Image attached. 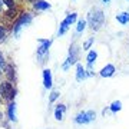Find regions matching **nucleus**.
<instances>
[{
    "instance_id": "obj_27",
    "label": "nucleus",
    "mask_w": 129,
    "mask_h": 129,
    "mask_svg": "<svg viewBox=\"0 0 129 129\" xmlns=\"http://www.w3.org/2000/svg\"><path fill=\"white\" fill-rule=\"evenodd\" d=\"M102 3H103V5H109V3H111V0H102Z\"/></svg>"
},
{
    "instance_id": "obj_14",
    "label": "nucleus",
    "mask_w": 129,
    "mask_h": 129,
    "mask_svg": "<svg viewBox=\"0 0 129 129\" xmlns=\"http://www.w3.org/2000/svg\"><path fill=\"white\" fill-rule=\"evenodd\" d=\"M52 6L50 3H47V2H45V0H39V2H36L35 5H33V9L37 10V12H43V10H49Z\"/></svg>"
},
{
    "instance_id": "obj_12",
    "label": "nucleus",
    "mask_w": 129,
    "mask_h": 129,
    "mask_svg": "<svg viewBox=\"0 0 129 129\" xmlns=\"http://www.w3.org/2000/svg\"><path fill=\"white\" fill-rule=\"evenodd\" d=\"M98 59V52L96 50H89L88 56H86V62H88V70H92L93 64Z\"/></svg>"
},
{
    "instance_id": "obj_28",
    "label": "nucleus",
    "mask_w": 129,
    "mask_h": 129,
    "mask_svg": "<svg viewBox=\"0 0 129 129\" xmlns=\"http://www.w3.org/2000/svg\"><path fill=\"white\" fill-rule=\"evenodd\" d=\"M3 75H5V73H3V69H0V79L3 78Z\"/></svg>"
},
{
    "instance_id": "obj_10",
    "label": "nucleus",
    "mask_w": 129,
    "mask_h": 129,
    "mask_svg": "<svg viewBox=\"0 0 129 129\" xmlns=\"http://www.w3.org/2000/svg\"><path fill=\"white\" fill-rule=\"evenodd\" d=\"M43 86L46 89H52V86H53V79H52L50 69H43Z\"/></svg>"
},
{
    "instance_id": "obj_24",
    "label": "nucleus",
    "mask_w": 129,
    "mask_h": 129,
    "mask_svg": "<svg viewBox=\"0 0 129 129\" xmlns=\"http://www.w3.org/2000/svg\"><path fill=\"white\" fill-rule=\"evenodd\" d=\"M6 64H7V62H6V57H5V55H3V52L0 50V69H5Z\"/></svg>"
},
{
    "instance_id": "obj_23",
    "label": "nucleus",
    "mask_w": 129,
    "mask_h": 129,
    "mask_svg": "<svg viewBox=\"0 0 129 129\" xmlns=\"http://www.w3.org/2000/svg\"><path fill=\"white\" fill-rule=\"evenodd\" d=\"M59 96H60V93L57 92V90H52L50 96H49V103H53V102H56Z\"/></svg>"
},
{
    "instance_id": "obj_21",
    "label": "nucleus",
    "mask_w": 129,
    "mask_h": 129,
    "mask_svg": "<svg viewBox=\"0 0 129 129\" xmlns=\"http://www.w3.org/2000/svg\"><path fill=\"white\" fill-rule=\"evenodd\" d=\"M3 2H5V6L7 9H19L17 0H3Z\"/></svg>"
},
{
    "instance_id": "obj_11",
    "label": "nucleus",
    "mask_w": 129,
    "mask_h": 129,
    "mask_svg": "<svg viewBox=\"0 0 129 129\" xmlns=\"http://www.w3.org/2000/svg\"><path fill=\"white\" fill-rule=\"evenodd\" d=\"M88 78V70L83 68V64L76 63V80L78 82H82Z\"/></svg>"
},
{
    "instance_id": "obj_9",
    "label": "nucleus",
    "mask_w": 129,
    "mask_h": 129,
    "mask_svg": "<svg viewBox=\"0 0 129 129\" xmlns=\"http://www.w3.org/2000/svg\"><path fill=\"white\" fill-rule=\"evenodd\" d=\"M6 115H7L10 122H16L17 120V118H16V102L14 101L7 103V106H6Z\"/></svg>"
},
{
    "instance_id": "obj_15",
    "label": "nucleus",
    "mask_w": 129,
    "mask_h": 129,
    "mask_svg": "<svg viewBox=\"0 0 129 129\" xmlns=\"http://www.w3.org/2000/svg\"><path fill=\"white\" fill-rule=\"evenodd\" d=\"M116 20L120 24H128L129 23V12H120L116 14Z\"/></svg>"
},
{
    "instance_id": "obj_29",
    "label": "nucleus",
    "mask_w": 129,
    "mask_h": 129,
    "mask_svg": "<svg viewBox=\"0 0 129 129\" xmlns=\"http://www.w3.org/2000/svg\"><path fill=\"white\" fill-rule=\"evenodd\" d=\"M2 118H3V113H2V112H0V119H2Z\"/></svg>"
},
{
    "instance_id": "obj_1",
    "label": "nucleus",
    "mask_w": 129,
    "mask_h": 129,
    "mask_svg": "<svg viewBox=\"0 0 129 129\" xmlns=\"http://www.w3.org/2000/svg\"><path fill=\"white\" fill-rule=\"evenodd\" d=\"M88 24L90 26L92 32H99L103 24H105V13L101 7H92L88 13V19H86Z\"/></svg>"
},
{
    "instance_id": "obj_13",
    "label": "nucleus",
    "mask_w": 129,
    "mask_h": 129,
    "mask_svg": "<svg viewBox=\"0 0 129 129\" xmlns=\"http://www.w3.org/2000/svg\"><path fill=\"white\" fill-rule=\"evenodd\" d=\"M64 112H66V105H63V103H59V105H56V109H55V119H56V120H63Z\"/></svg>"
},
{
    "instance_id": "obj_8",
    "label": "nucleus",
    "mask_w": 129,
    "mask_h": 129,
    "mask_svg": "<svg viewBox=\"0 0 129 129\" xmlns=\"http://www.w3.org/2000/svg\"><path fill=\"white\" fill-rule=\"evenodd\" d=\"M116 72V68H115V64H112V63H108L106 66H103L101 69V72H99V75H101L102 78H112L113 75H115Z\"/></svg>"
},
{
    "instance_id": "obj_18",
    "label": "nucleus",
    "mask_w": 129,
    "mask_h": 129,
    "mask_svg": "<svg viewBox=\"0 0 129 129\" xmlns=\"http://www.w3.org/2000/svg\"><path fill=\"white\" fill-rule=\"evenodd\" d=\"M68 30H69V24L66 23L64 20H62L60 24H59V29H57V36H63Z\"/></svg>"
},
{
    "instance_id": "obj_2",
    "label": "nucleus",
    "mask_w": 129,
    "mask_h": 129,
    "mask_svg": "<svg viewBox=\"0 0 129 129\" xmlns=\"http://www.w3.org/2000/svg\"><path fill=\"white\" fill-rule=\"evenodd\" d=\"M33 20V13L32 12H26V10H22L20 14H19V17L16 19V22L13 23V27H12V32L16 37L20 35V30L24 27V26H29V24L32 23Z\"/></svg>"
},
{
    "instance_id": "obj_30",
    "label": "nucleus",
    "mask_w": 129,
    "mask_h": 129,
    "mask_svg": "<svg viewBox=\"0 0 129 129\" xmlns=\"http://www.w3.org/2000/svg\"><path fill=\"white\" fill-rule=\"evenodd\" d=\"M0 102H2V98H0Z\"/></svg>"
},
{
    "instance_id": "obj_17",
    "label": "nucleus",
    "mask_w": 129,
    "mask_h": 129,
    "mask_svg": "<svg viewBox=\"0 0 129 129\" xmlns=\"http://www.w3.org/2000/svg\"><path fill=\"white\" fill-rule=\"evenodd\" d=\"M86 26H88V22L85 19H79L76 22V33H82L86 29Z\"/></svg>"
},
{
    "instance_id": "obj_20",
    "label": "nucleus",
    "mask_w": 129,
    "mask_h": 129,
    "mask_svg": "<svg viewBox=\"0 0 129 129\" xmlns=\"http://www.w3.org/2000/svg\"><path fill=\"white\" fill-rule=\"evenodd\" d=\"M120 109H122V102H120V101H115V102H112V105L109 106V111L113 112V113L119 112Z\"/></svg>"
},
{
    "instance_id": "obj_3",
    "label": "nucleus",
    "mask_w": 129,
    "mask_h": 129,
    "mask_svg": "<svg viewBox=\"0 0 129 129\" xmlns=\"http://www.w3.org/2000/svg\"><path fill=\"white\" fill-rule=\"evenodd\" d=\"M16 93H17V90L12 82H9L7 79L0 82V98L3 102H6V103L13 102L14 98H16Z\"/></svg>"
},
{
    "instance_id": "obj_16",
    "label": "nucleus",
    "mask_w": 129,
    "mask_h": 129,
    "mask_svg": "<svg viewBox=\"0 0 129 129\" xmlns=\"http://www.w3.org/2000/svg\"><path fill=\"white\" fill-rule=\"evenodd\" d=\"M64 22L69 24V26H72L73 23H76V22H78V13H76V12H72V13H69L66 17H64Z\"/></svg>"
},
{
    "instance_id": "obj_25",
    "label": "nucleus",
    "mask_w": 129,
    "mask_h": 129,
    "mask_svg": "<svg viewBox=\"0 0 129 129\" xmlns=\"http://www.w3.org/2000/svg\"><path fill=\"white\" fill-rule=\"evenodd\" d=\"M5 2H3V0H0V13H3V12H5Z\"/></svg>"
},
{
    "instance_id": "obj_26",
    "label": "nucleus",
    "mask_w": 129,
    "mask_h": 129,
    "mask_svg": "<svg viewBox=\"0 0 129 129\" xmlns=\"http://www.w3.org/2000/svg\"><path fill=\"white\" fill-rule=\"evenodd\" d=\"M26 2H27V3H30V5H35L36 2H39V0H26Z\"/></svg>"
},
{
    "instance_id": "obj_6",
    "label": "nucleus",
    "mask_w": 129,
    "mask_h": 129,
    "mask_svg": "<svg viewBox=\"0 0 129 129\" xmlns=\"http://www.w3.org/2000/svg\"><path fill=\"white\" fill-rule=\"evenodd\" d=\"M37 42L40 43L36 50L37 57L39 59H47L49 57V49L52 46V40L50 39H37Z\"/></svg>"
},
{
    "instance_id": "obj_5",
    "label": "nucleus",
    "mask_w": 129,
    "mask_h": 129,
    "mask_svg": "<svg viewBox=\"0 0 129 129\" xmlns=\"http://www.w3.org/2000/svg\"><path fill=\"white\" fill-rule=\"evenodd\" d=\"M96 119V112L95 111H82L75 116V122L78 125H88Z\"/></svg>"
},
{
    "instance_id": "obj_4",
    "label": "nucleus",
    "mask_w": 129,
    "mask_h": 129,
    "mask_svg": "<svg viewBox=\"0 0 129 129\" xmlns=\"http://www.w3.org/2000/svg\"><path fill=\"white\" fill-rule=\"evenodd\" d=\"M78 59H79V47L76 43H72L69 47V55H68V59L62 64V69L63 70H68L72 66V64H76L78 63Z\"/></svg>"
},
{
    "instance_id": "obj_19",
    "label": "nucleus",
    "mask_w": 129,
    "mask_h": 129,
    "mask_svg": "<svg viewBox=\"0 0 129 129\" xmlns=\"http://www.w3.org/2000/svg\"><path fill=\"white\" fill-rule=\"evenodd\" d=\"M7 35H9V27H6L5 24H0V43L6 40Z\"/></svg>"
},
{
    "instance_id": "obj_31",
    "label": "nucleus",
    "mask_w": 129,
    "mask_h": 129,
    "mask_svg": "<svg viewBox=\"0 0 129 129\" xmlns=\"http://www.w3.org/2000/svg\"><path fill=\"white\" fill-rule=\"evenodd\" d=\"M128 2H129V0H128Z\"/></svg>"
},
{
    "instance_id": "obj_7",
    "label": "nucleus",
    "mask_w": 129,
    "mask_h": 129,
    "mask_svg": "<svg viewBox=\"0 0 129 129\" xmlns=\"http://www.w3.org/2000/svg\"><path fill=\"white\" fill-rule=\"evenodd\" d=\"M3 73H5L6 79H7L9 82H12V83L16 82V70H14V66L12 63L6 64V68L3 69Z\"/></svg>"
},
{
    "instance_id": "obj_32",
    "label": "nucleus",
    "mask_w": 129,
    "mask_h": 129,
    "mask_svg": "<svg viewBox=\"0 0 129 129\" xmlns=\"http://www.w3.org/2000/svg\"><path fill=\"white\" fill-rule=\"evenodd\" d=\"M128 43H129V42H128Z\"/></svg>"
},
{
    "instance_id": "obj_22",
    "label": "nucleus",
    "mask_w": 129,
    "mask_h": 129,
    "mask_svg": "<svg viewBox=\"0 0 129 129\" xmlns=\"http://www.w3.org/2000/svg\"><path fill=\"white\" fill-rule=\"evenodd\" d=\"M93 42H95V37H89L88 40L83 43V50H88L89 52V49H90V46L93 45Z\"/></svg>"
}]
</instances>
